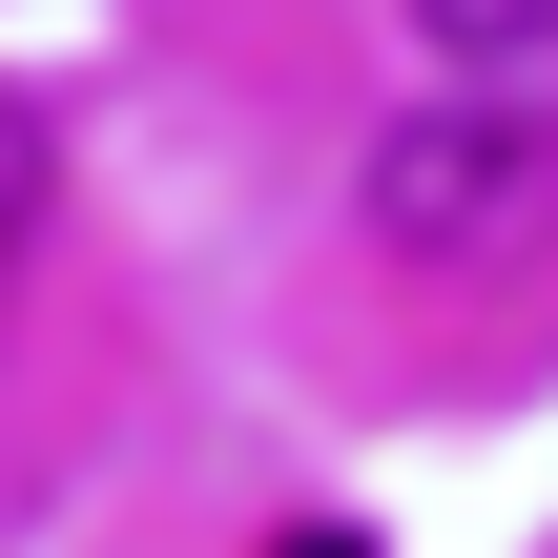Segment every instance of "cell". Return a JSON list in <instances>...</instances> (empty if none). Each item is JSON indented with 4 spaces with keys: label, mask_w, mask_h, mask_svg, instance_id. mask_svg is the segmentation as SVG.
Instances as JSON below:
<instances>
[{
    "label": "cell",
    "mask_w": 558,
    "mask_h": 558,
    "mask_svg": "<svg viewBox=\"0 0 558 558\" xmlns=\"http://www.w3.org/2000/svg\"><path fill=\"white\" fill-rule=\"evenodd\" d=\"M352 207H373L414 269H497V248L558 228V124L538 104H393L373 166H352Z\"/></svg>",
    "instance_id": "obj_1"
},
{
    "label": "cell",
    "mask_w": 558,
    "mask_h": 558,
    "mask_svg": "<svg viewBox=\"0 0 558 558\" xmlns=\"http://www.w3.org/2000/svg\"><path fill=\"white\" fill-rule=\"evenodd\" d=\"M269 558H373V538H331V518H311V538H269Z\"/></svg>",
    "instance_id": "obj_4"
},
{
    "label": "cell",
    "mask_w": 558,
    "mask_h": 558,
    "mask_svg": "<svg viewBox=\"0 0 558 558\" xmlns=\"http://www.w3.org/2000/svg\"><path fill=\"white\" fill-rule=\"evenodd\" d=\"M435 62H558V0H414Z\"/></svg>",
    "instance_id": "obj_3"
},
{
    "label": "cell",
    "mask_w": 558,
    "mask_h": 558,
    "mask_svg": "<svg viewBox=\"0 0 558 558\" xmlns=\"http://www.w3.org/2000/svg\"><path fill=\"white\" fill-rule=\"evenodd\" d=\"M41 186H62V145H41V104L0 83V311H21V248H41Z\"/></svg>",
    "instance_id": "obj_2"
}]
</instances>
